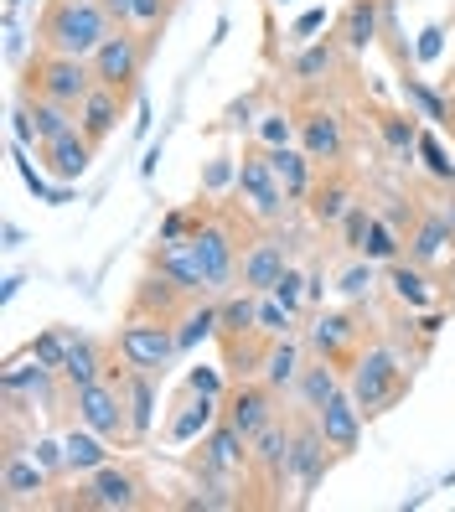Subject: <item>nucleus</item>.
I'll use <instances>...</instances> for the list:
<instances>
[{
	"mask_svg": "<svg viewBox=\"0 0 455 512\" xmlns=\"http://www.w3.org/2000/svg\"><path fill=\"white\" fill-rule=\"evenodd\" d=\"M16 104L26 109V119H32V130H37V145H47V140H57V135L78 130V109H68V104H52V99H32V94H16Z\"/></svg>",
	"mask_w": 455,
	"mask_h": 512,
	"instance_id": "nucleus-34",
	"label": "nucleus"
},
{
	"mask_svg": "<svg viewBox=\"0 0 455 512\" xmlns=\"http://www.w3.org/2000/svg\"><path fill=\"white\" fill-rule=\"evenodd\" d=\"M68 347H73V326H47L42 337L26 342V357H37V363H47V368L63 373V368H68Z\"/></svg>",
	"mask_w": 455,
	"mask_h": 512,
	"instance_id": "nucleus-37",
	"label": "nucleus"
},
{
	"mask_svg": "<svg viewBox=\"0 0 455 512\" xmlns=\"http://www.w3.org/2000/svg\"><path fill=\"white\" fill-rule=\"evenodd\" d=\"M414 119H419L414 109H383V104H373V130H378V140H383L393 166H414V156H419V125H414Z\"/></svg>",
	"mask_w": 455,
	"mask_h": 512,
	"instance_id": "nucleus-26",
	"label": "nucleus"
},
{
	"mask_svg": "<svg viewBox=\"0 0 455 512\" xmlns=\"http://www.w3.org/2000/svg\"><path fill=\"white\" fill-rule=\"evenodd\" d=\"M109 357H114V342H99V337H88V331H73V347H68V368H63V378H68L73 388L94 383V378L109 373Z\"/></svg>",
	"mask_w": 455,
	"mask_h": 512,
	"instance_id": "nucleus-32",
	"label": "nucleus"
},
{
	"mask_svg": "<svg viewBox=\"0 0 455 512\" xmlns=\"http://www.w3.org/2000/svg\"><path fill=\"white\" fill-rule=\"evenodd\" d=\"M290 409L269 425L254 450H249V481H244V492H269V507H280L285 502V487H290Z\"/></svg>",
	"mask_w": 455,
	"mask_h": 512,
	"instance_id": "nucleus-11",
	"label": "nucleus"
},
{
	"mask_svg": "<svg viewBox=\"0 0 455 512\" xmlns=\"http://www.w3.org/2000/svg\"><path fill=\"white\" fill-rule=\"evenodd\" d=\"M130 99L135 94H119V88H94V94H88L83 104H78V130L94 140V145H104L109 135H114V125L119 119H125V109H130Z\"/></svg>",
	"mask_w": 455,
	"mask_h": 512,
	"instance_id": "nucleus-27",
	"label": "nucleus"
},
{
	"mask_svg": "<svg viewBox=\"0 0 455 512\" xmlns=\"http://www.w3.org/2000/svg\"><path fill=\"white\" fill-rule=\"evenodd\" d=\"M254 119H259V114H254V94H244V99H233V104L223 109L218 125H223V130H254Z\"/></svg>",
	"mask_w": 455,
	"mask_h": 512,
	"instance_id": "nucleus-44",
	"label": "nucleus"
},
{
	"mask_svg": "<svg viewBox=\"0 0 455 512\" xmlns=\"http://www.w3.org/2000/svg\"><path fill=\"white\" fill-rule=\"evenodd\" d=\"M362 259H373V264H393V259H404V233L393 228L383 213L373 218L368 228V244H362Z\"/></svg>",
	"mask_w": 455,
	"mask_h": 512,
	"instance_id": "nucleus-39",
	"label": "nucleus"
},
{
	"mask_svg": "<svg viewBox=\"0 0 455 512\" xmlns=\"http://www.w3.org/2000/svg\"><path fill=\"white\" fill-rule=\"evenodd\" d=\"M197 306V300L181 290L176 280H166L161 269L145 264V275L130 285V300H125V316H145V321H181Z\"/></svg>",
	"mask_w": 455,
	"mask_h": 512,
	"instance_id": "nucleus-16",
	"label": "nucleus"
},
{
	"mask_svg": "<svg viewBox=\"0 0 455 512\" xmlns=\"http://www.w3.org/2000/svg\"><path fill=\"white\" fill-rule=\"evenodd\" d=\"M207 337H218V295L212 300H197V306L176 321V342H181V357H187L197 342H207Z\"/></svg>",
	"mask_w": 455,
	"mask_h": 512,
	"instance_id": "nucleus-35",
	"label": "nucleus"
},
{
	"mask_svg": "<svg viewBox=\"0 0 455 512\" xmlns=\"http://www.w3.org/2000/svg\"><path fill=\"white\" fill-rule=\"evenodd\" d=\"M109 378H114V388H119V399H125V409H130V430H135V445H145L150 440V430H156V373H140V368H130L125 357H109Z\"/></svg>",
	"mask_w": 455,
	"mask_h": 512,
	"instance_id": "nucleus-17",
	"label": "nucleus"
},
{
	"mask_svg": "<svg viewBox=\"0 0 455 512\" xmlns=\"http://www.w3.org/2000/svg\"><path fill=\"white\" fill-rule=\"evenodd\" d=\"M326 26V11H306L295 26H290V47H306V42H316V32Z\"/></svg>",
	"mask_w": 455,
	"mask_h": 512,
	"instance_id": "nucleus-46",
	"label": "nucleus"
},
{
	"mask_svg": "<svg viewBox=\"0 0 455 512\" xmlns=\"http://www.w3.org/2000/svg\"><path fill=\"white\" fill-rule=\"evenodd\" d=\"M99 6L109 11V21H114V26H130V0H99Z\"/></svg>",
	"mask_w": 455,
	"mask_h": 512,
	"instance_id": "nucleus-48",
	"label": "nucleus"
},
{
	"mask_svg": "<svg viewBox=\"0 0 455 512\" xmlns=\"http://www.w3.org/2000/svg\"><path fill=\"white\" fill-rule=\"evenodd\" d=\"M383 285H388V295L399 300V306H409V311H440V306H445L440 280L430 275V269H419L414 259L383 264Z\"/></svg>",
	"mask_w": 455,
	"mask_h": 512,
	"instance_id": "nucleus-20",
	"label": "nucleus"
},
{
	"mask_svg": "<svg viewBox=\"0 0 455 512\" xmlns=\"http://www.w3.org/2000/svg\"><path fill=\"white\" fill-rule=\"evenodd\" d=\"M233 192H238V202L249 207V218H259L264 228H269V223H285V213H290V197H285L275 166H269V150H264L259 140H249L244 156H238V166H233Z\"/></svg>",
	"mask_w": 455,
	"mask_h": 512,
	"instance_id": "nucleus-5",
	"label": "nucleus"
},
{
	"mask_svg": "<svg viewBox=\"0 0 455 512\" xmlns=\"http://www.w3.org/2000/svg\"><path fill=\"white\" fill-rule=\"evenodd\" d=\"M145 264L161 269L166 280H176L192 300H212V295H218V290H212V280H207V269H202V259L192 254V244H166V238H156V249L145 254Z\"/></svg>",
	"mask_w": 455,
	"mask_h": 512,
	"instance_id": "nucleus-21",
	"label": "nucleus"
},
{
	"mask_svg": "<svg viewBox=\"0 0 455 512\" xmlns=\"http://www.w3.org/2000/svg\"><path fill=\"white\" fill-rule=\"evenodd\" d=\"M150 42L145 32H135V26H114V32L99 42V52L88 57L94 63V78L104 83V88H119V94H135L140 88V73H145V63H150Z\"/></svg>",
	"mask_w": 455,
	"mask_h": 512,
	"instance_id": "nucleus-9",
	"label": "nucleus"
},
{
	"mask_svg": "<svg viewBox=\"0 0 455 512\" xmlns=\"http://www.w3.org/2000/svg\"><path fill=\"white\" fill-rule=\"evenodd\" d=\"M347 388V373L342 368H331L326 357H306V368H300V378H295V388H290V399L300 404V409H321L326 399H337Z\"/></svg>",
	"mask_w": 455,
	"mask_h": 512,
	"instance_id": "nucleus-28",
	"label": "nucleus"
},
{
	"mask_svg": "<svg viewBox=\"0 0 455 512\" xmlns=\"http://www.w3.org/2000/svg\"><path fill=\"white\" fill-rule=\"evenodd\" d=\"M21 11V0H6V16H16Z\"/></svg>",
	"mask_w": 455,
	"mask_h": 512,
	"instance_id": "nucleus-49",
	"label": "nucleus"
},
{
	"mask_svg": "<svg viewBox=\"0 0 455 512\" xmlns=\"http://www.w3.org/2000/svg\"><path fill=\"white\" fill-rule=\"evenodd\" d=\"M285 414V394L280 388H269L264 378H233L228 394H223V419L244 435L249 445L275 425V419Z\"/></svg>",
	"mask_w": 455,
	"mask_h": 512,
	"instance_id": "nucleus-12",
	"label": "nucleus"
},
{
	"mask_svg": "<svg viewBox=\"0 0 455 512\" xmlns=\"http://www.w3.org/2000/svg\"><path fill=\"white\" fill-rule=\"evenodd\" d=\"M290 430H295V440H290V487L300 492V502H311L316 497V487L331 476V466H337L342 456L326 445V435H321V425H316V414L311 409H290Z\"/></svg>",
	"mask_w": 455,
	"mask_h": 512,
	"instance_id": "nucleus-8",
	"label": "nucleus"
},
{
	"mask_svg": "<svg viewBox=\"0 0 455 512\" xmlns=\"http://www.w3.org/2000/svg\"><path fill=\"white\" fill-rule=\"evenodd\" d=\"M409 388H414V368L399 357V347L383 342V337L362 347V357L347 368V394L357 399V409H362L368 425L399 409L409 399Z\"/></svg>",
	"mask_w": 455,
	"mask_h": 512,
	"instance_id": "nucleus-1",
	"label": "nucleus"
},
{
	"mask_svg": "<svg viewBox=\"0 0 455 512\" xmlns=\"http://www.w3.org/2000/svg\"><path fill=\"white\" fill-rule=\"evenodd\" d=\"M295 311L285 306V300H275V295H259V331L264 337H295Z\"/></svg>",
	"mask_w": 455,
	"mask_h": 512,
	"instance_id": "nucleus-42",
	"label": "nucleus"
},
{
	"mask_svg": "<svg viewBox=\"0 0 455 512\" xmlns=\"http://www.w3.org/2000/svg\"><path fill=\"white\" fill-rule=\"evenodd\" d=\"M218 414H223V399H212V394H202V388L181 383V399H176V414L166 425V440L171 445H197L212 425H218Z\"/></svg>",
	"mask_w": 455,
	"mask_h": 512,
	"instance_id": "nucleus-24",
	"label": "nucleus"
},
{
	"mask_svg": "<svg viewBox=\"0 0 455 512\" xmlns=\"http://www.w3.org/2000/svg\"><path fill=\"white\" fill-rule=\"evenodd\" d=\"M331 32L342 37L352 57H362L373 42H383V0H347L342 16L331 21Z\"/></svg>",
	"mask_w": 455,
	"mask_h": 512,
	"instance_id": "nucleus-25",
	"label": "nucleus"
},
{
	"mask_svg": "<svg viewBox=\"0 0 455 512\" xmlns=\"http://www.w3.org/2000/svg\"><path fill=\"white\" fill-rule=\"evenodd\" d=\"M275 300H285V306L295 311V316H311V269H300V264H290L285 275H280V285L269 290Z\"/></svg>",
	"mask_w": 455,
	"mask_h": 512,
	"instance_id": "nucleus-40",
	"label": "nucleus"
},
{
	"mask_svg": "<svg viewBox=\"0 0 455 512\" xmlns=\"http://www.w3.org/2000/svg\"><path fill=\"white\" fill-rule=\"evenodd\" d=\"M306 342H295V337H275L269 342V352H264V368H259V378L269 383V388H280V394H290L295 388V378H300V368H306Z\"/></svg>",
	"mask_w": 455,
	"mask_h": 512,
	"instance_id": "nucleus-33",
	"label": "nucleus"
},
{
	"mask_svg": "<svg viewBox=\"0 0 455 512\" xmlns=\"http://www.w3.org/2000/svg\"><path fill=\"white\" fill-rule=\"evenodd\" d=\"M187 383H192V388H202V394H212V399H223V394H228L223 378H218V373H207V368H192V373H187Z\"/></svg>",
	"mask_w": 455,
	"mask_h": 512,
	"instance_id": "nucleus-47",
	"label": "nucleus"
},
{
	"mask_svg": "<svg viewBox=\"0 0 455 512\" xmlns=\"http://www.w3.org/2000/svg\"><path fill=\"white\" fill-rule=\"evenodd\" d=\"M269 166H275V176H280V187H285L290 207H300V202L311 197L316 171H321V166H316L300 145H275V150H269Z\"/></svg>",
	"mask_w": 455,
	"mask_h": 512,
	"instance_id": "nucleus-29",
	"label": "nucleus"
},
{
	"mask_svg": "<svg viewBox=\"0 0 455 512\" xmlns=\"http://www.w3.org/2000/svg\"><path fill=\"white\" fill-rule=\"evenodd\" d=\"M347 47H342V37L331 32V37H321V42H306V47H295V57L285 63V78L290 83H300L306 94H316V88H326L331 78H337L342 68H347Z\"/></svg>",
	"mask_w": 455,
	"mask_h": 512,
	"instance_id": "nucleus-19",
	"label": "nucleus"
},
{
	"mask_svg": "<svg viewBox=\"0 0 455 512\" xmlns=\"http://www.w3.org/2000/svg\"><path fill=\"white\" fill-rule=\"evenodd\" d=\"M109 32L114 21L99 0H47L37 16V47L63 52V57H94Z\"/></svg>",
	"mask_w": 455,
	"mask_h": 512,
	"instance_id": "nucleus-3",
	"label": "nucleus"
},
{
	"mask_svg": "<svg viewBox=\"0 0 455 512\" xmlns=\"http://www.w3.org/2000/svg\"><path fill=\"white\" fill-rule=\"evenodd\" d=\"M114 352L125 357L130 368L140 373H156L166 378L181 357V342H176V321H145V316H125L114 331Z\"/></svg>",
	"mask_w": 455,
	"mask_h": 512,
	"instance_id": "nucleus-7",
	"label": "nucleus"
},
{
	"mask_svg": "<svg viewBox=\"0 0 455 512\" xmlns=\"http://www.w3.org/2000/svg\"><path fill=\"white\" fill-rule=\"evenodd\" d=\"M290 264H295V244L285 238L280 223H269V233H259V238H249V244H244V259H238V290L269 295Z\"/></svg>",
	"mask_w": 455,
	"mask_h": 512,
	"instance_id": "nucleus-14",
	"label": "nucleus"
},
{
	"mask_svg": "<svg viewBox=\"0 0 455 512\" xmlns=\"http://www.w3.org/2000/svg\"><path fill=\"white\" fill-rule=\"evenodd\" d=\"M37 156H42V171L52 176V182L68 187V182H83V176H88V166H94V156H99V145L88 140L83 130H68V135L37 145Z\"/></svg>",
	"mask_w": 455,
	"mask_h": 512,
	"instance_id": "nucleus-22",
	"label": "nucleus"
},
{
	"mask_svg": "<svg viewBox=\"0 0 455 512\" xmlns=\"http://www.w3.org/2000/svg\"><path fill=\"white\" fill-rule=\"evenodd\" d=\"M383 280V264H373V259H362V254H352V264L337 275V295L347 300V306H362V300L373 295V285Z\"/></svg>",
	"mask_w": 455,
	"mask_h": 512,
	"instance_id": "nucleus-36",
	"label": "nucleus"
},
{
	"mask_svg": "<svg viewBox=\"0 0 455 512\" xmlns=\"http://www.w3.org/2000/svg\"><path fill=\"white\" fill-rule=\"evenodd\" d=\"M94 88H99V78H94V63H88V57H63V52L37 47L32 57H26V68H21L16 94H32V99H52V104L78 109Z\"/></svg>",
	"mask_w": 455,
	"mask_h": 512,
	"instance_id": "nucleus-4",
	"label": "nucleus"
},
{
	"mask_svg": "<svg viewBox=\"0 0 455 512\" xmlns=\"http://www.w3.org/2000/svg\"><path fill=\"white\" fill-rule=\"evenodd\" d=\"M399 94H404V104H409L419 119H430L435 130H450V135H455V109H450V99L440 94V88L424 83L414 68H404V73H399Z\"/></svg>",
	"mask_w": 455,
	"mask_h": 512,
	"instance_id": "nucleus-31",
	"label": "nucleus"
},
{
	"mask_svg": "<svg viewBox=\"0 0 455 512\" xmlns=\"http://www.w3.org/2000/svg\"><path fill=\"white\" fill-rule=\"evenodd\" d=\"M63 445H68V476H73V481H78V476H94L99 466L114 461V445H109L99 430L78 425V419L63 430Z\"/></svg>",
	"mask_w": 455,
	"mask_h": 512,
	"instance_id": "nucleus-30",
	"label": "nucleus"
},
{
	"mask_svg": "<svg viewBox=\"0 0 455 512\" xmlns=\"http://www.w3.org/2000/svg\"><path fill=\"white\" fill-rule=\"evenodd\" d=\"M73 419H78V425H88V430H99L119 450H135L130 409H125V399H119V388H114L109 373L94 378V383H83V388H73Z\"/></svg>",
	"mask_w": 455,
	"mask_h": 512,
	"instance_id": "nucleus-10",
	"label": "nucleus"
},
{
	"mask_svg": "<svg viewBox=\"0 0 455 512\" xmlns=\"http://www.w3.org/2000/svg\"><path fill=\"white\" fill-rule=\"evenodd\" d=\"M57 481L32 450H0V507L21 512V507H47Z\"/></svg>",
	"mask_w": 455,
	"mask_h": 512,
	"instance_id": "nucleus-15",
	"label": "nucleus"
},
{
	"mask_svg": "<svg viewBox=\"0 0 455 512\" xmlns=\"http://www.w3.org/2000/svg\"><path fill=\"white\" fill-rule=\"evenodd\" d=\"M295 145L306 150L316 166H337V161H347V150H352L347 119L331 109V104H321V99L300 104L295 109Z\"/></svg>",
	"mask_w": 455,
	"mask_h": 512,
	"instance_id": "nucleus-13",
	"label": "nucleus"
},
{
	"mask_svg": "<svg viewBox=\"0 0 455 512\" xmlns=\"http://www.w3.org/2000/svg\"><path fill=\"white\" fill-rule=\"evenodd\" d=\"M316 425H321V435H326V445L337 450L342 461H352L357 450H362V425H368V419H362V409H357V399L342 394L337 399H326L321 409H316Z\"/></svg>",
	"mask_w": 455,
	"mask_h": 512,
	"instance_id": "nucleus-23",
	"label": "nucleus"
},
{
	"mask_svg": "<svg viewBox=\"0 0 455 512\" xmlns=\"http://www.w3.org/2000/svg\"><path fill=\"white\" fill-rule=\"evenodd\" d=\"M47 507H63V512H140V507H156V487L135 461H109L94 476H78V487L68 497H52Z\"/></svg>",
	"mask_w": 455,
	"mask_h": 512,
	"instance_id": "nucleus-2",
	"label": "nucleus"
},
{
	"mask_svg": "<svg viewBox=\"0 0 455 512\" xmlns=\"http://www.w3.org/2000/svg\"><path fill=\"white\" fill-rule=\"evenodd\" d=\"M419 161H424V171H430L435 182H445V187L455 182V161L445 156V145L435 140V125H430V130H419Z\"/></svg>",
	"mask_w": 455,
	"mask_h": 512,
	"instance_id": "nucleus-43",
	"label": "nucleus"
},
{
	"mask_svg": "<svg viewBox=\"0 0 455 512\" xmlns=\"http://www.w3.org/2000/svg\"><path fill=\"white\" fill-rule=\"evenodd\" d=\"M440 52H445V26H440V21H430V26L419 32V47H414V57H419V63H435Z\"/></svg>",
	"mask_w": 455,
	"mask_h": 512,
	"instance_id": "nucleus-45",
	"label": "nucleus"
},
{
	"mask_svg": "<svg viewBox=\"0 0 455 512\" xmlns=\"http://www.w3.org/2000/svg\"><path fill=\"white\" fill-rule=\"evenodd\" d=\"M368 342H378V337H373L368 321H362L352 306H342V311H311L306 316V347H311V357H326V363L342 368V373L357 363Z\"/></svg>",
	"mask_w": 455,
	"mask_h": 512,
	"instance_id": "nucleus-6",
	"label": "nucleus"
},
{
	"mask_svg": "<svg viewBox=\"0 0 455 512\" xmlns=\"http://www.w3.org/2000/svg\"><path fill=\"white\" fill-rule=\"evenodd\" d=\"M352 202H362L357 197V176L337 161V166H321L316 171V187H311V197H306V213H311V223L316 228H337L347 213H352Z\"/></svg>",
	"mask_w": 455,
	"mask_h": 512,
	"instance_id": "nucleus-18",
	"label": "nucleus"
},
{
	"mask_svg": "<svg viewBox=\"0 0 455 512\" xmlns=\"http://www.w3.org/2000/svg\"><path fill=\"white\" fill-rule=\"evenodd\" d=\"M373 218H378V207H368V202H352V213L337 223V233H342V254H347V259H352V254H362Z\"/></svg>",
	"mask_w": 455,
	"mask_h": 512,
	"instance_id": "nucleus-41",
	"label": "nucleus"
},
{
	"mask_svg": "<svg viewBox=\"0 0 455 512\" xmlns=\"http://www.w3.org/2000/svg\"><path fill=\"white\" fill-rule=\"evenodd\" d=\"M249 140H259L264 150H275V145H295V109H264V114L254 119Z\"/></svg>",
	"mask_w": 455,
	"mask_h": 512,
	"instance_id": "nucleus-38",
	"label": "nucleus"
}]
</instances>
